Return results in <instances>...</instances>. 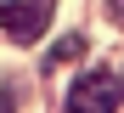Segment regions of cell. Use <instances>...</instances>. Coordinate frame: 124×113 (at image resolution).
Listing matches in <instances>:
<instances>
[{
  "label": "cell",
  "mask_w": 124,
  "mask_h": 113,
  "mask_svg": "<svg viewBox=\"0 0 124 113\" xmlns=\"http://www.w3.org/2000/svg\"><path fill=\"white\" fill-rule=\"evenodd\" d=\"M124 102V79L96 68V74H79L73 90H68V113H118Z\"/></svg>",
  "instance_id": "1"
},
{
  "label": "cell",
  "mask_w": 124,
  "mask_h": 113,
  "mask_svg": "<svg viewBox=\"0 0 124 113\" xmlns=\"http://www.w3.org/2000/svg\"><path fill=\"white\" fill-rule=\"evenodd\" d=\"M51 23V0H0V28H6L11 40H39Z\"/></svg>",
  "instance_id": "2"
},
{
  "label": "cell",
  "mask_w": 124,
  "mask_h": 113,
  "mask_svg": "<svg viewBox=\"0 0 124 113\" xmlns=\"http://www.w3.org/2000/svg\"><path fill=\"white\" fill-rule=\"evenodd\" d=\"M73 57H85V34H62L51 45V62H73Z\"/></svg>",
  "instance_id": "3"
},
{
  "label": "cell",
  "mask_w": 124,
  "mask_h": 113,
  "mask_svg": "<svg viewBox=\"0 0 124 113\" xmlns=\"http://www.w3.org/2000/svg\"><path fill=\"white\" fill-rule=\"evenodd\" d=\"M0 113H17V96H11V90H0Z\"/></svg>",
  "instance_id": "4"
},
{
  "label": "cell",
  "mask_w": 124,
  "mask_h": 113,
  "mask_svg": "<svg viewBox=\"0 0 124 113\" xmlns=\"http://www.w3.org/2000/svg\"><path fill=\"white\" fill-rule=\"evenodd\" d=\"M107 11H113V23H124V0H113V6H107Z\"/></svg>",
  "instance_id": "5"
}]
</instances>
